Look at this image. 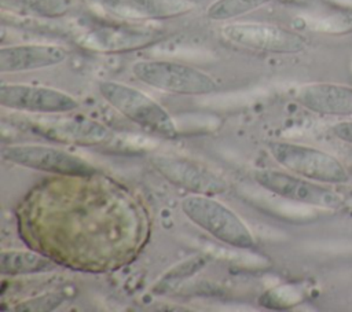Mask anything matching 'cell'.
<instances>
[{
  "mask_svg": "<svg viewBox=\"0 0 352 312\" xmlns=\"http://www.w3.org/2000/svg\"><path fill=\"white\" fill-rule=\"evenodd\" d=\"M294 99L315 114L352 118V85L309 82L296 91Z\"/></svg>",
  "mask_w": 352,
  "mask_h": 312,
  "instance_id": "8fae6325",
  "label": "cell"
},
{
  "mask_svg": "<svg viewBox=\"0 0 352 312\" xmlns=\"http://www.w3.org/2000/svg\"><path fill=\"white\" fill-rule=\"evenodd\" d=\"M6 11L38 18H59L72 8V0H0Z\"/></svg>",
  "mask_w": 352,
  "mask_h": 312,
  "instance_id": "9a60e30c",
  "label": "cell"
},
{
  "mask_svg": "<svg viewBox=\"0 0 352 312\" xmlns=\"http://www.w3.org/2000/svg\"><path fill=\"white\" fill-rule=\"evenodd\" d=\"M94 41L98 47H107L110 49L124 48V47H138L144 45L153 40V32L143 29H106L94 34Z\"/></svg>",
  "mask_w": 352,
  "mask_h": 312,
  "instance_id": "2e32d148",
  "label": "cell"
},
{
  "mask_svg": "<svg viewBox=\"0 0 352 312\" xmlns=\"http://www.w3.org/2000/svg\"><path fill=\"white\" fill-rule=\"evenodd\" d=\"M132 74L143 84L155 89L180 95H205L217 91L219 85L206 71L191 65L143 59L132 65Z\"/></svg>",
  "mask_w": 352,
  "mask_h": 312,
  "instance_id": "3957f363",
  "label": "cell"
},
{
  "mask_svg": "<svg viewBox=\"0 0 352 312\" xmlns=\"http://www.w3.org/2000/svg\"><path fill=\"white\" fill-rule=\"evenodd\" d=\"M1 157L12 164L63 176L87 177L96 173L88 161L67 151L41 144H12L1 150Z\"/></svg>",
  "mask_w": 352,
  "mask_h": 312,
  "instance_id": "52a82bcc",
  "label": "cell"
},
{
  "mask_svg": "<svg viewBox=\"0 0 352 312\" xmlns=\"http://www.w3.org/2000/svg\"><path fill=\"white\" fill-rule=\"evenodd\" d=\"M316 30L327 34L352 33V10L336 8V11L316 22Z\"/></svg>",
  "mask_w": 352,
  "mask_h": 312,
  "instance_id": "ac0fdd59",
  "label": "cell"
},
{
  "mask_svg": "<svg viewBox=\"0 0 352 312\" xmlns=\"http://www.w3.org/2000/svg\"><path fill=\"white\" fill-rule=\"evenodd\" d=\"M268 151L282 168L312 181L340 186L351 180L346 165L324 150L292 142H271Z\"/></svg>",
  "mask_w": 352,
  "mask_h": 312,
  "instance_id": "6da1fadb",
  "label": "cell"
},
{
  "mask_svg": "<svg viewBox=\"0 0 352 312\" xmlns=\"http://www.w3.org/2000/svg\"><path fill=\"white\" fill-rule=\"evenodd\" d=\"M345 161H346L348 166L352 169V150H349V151L346 153V155H345Z\"/></svg>",
  "mask_w": 352,
  "mask_h": 312,
  "instance_id": "603a6c76",
  "label": "cell"
},
{
  "mask_svg": "<svg viewBox=\"0 0 352 312\" xmlns=\"http://www.w3.org/2000/svg\"><path fill=\"white\" fill-rule=\"evenodd\" d=\"M345 212H348L349 214H352V192L345 194L344 197V202H342V208Z\"/></svg>",
  "mask_w": 352,
  "mask_h": 312,
  "instance_id": "7402d4cb",
  "label": "cell"
},
{
  "mask_svg": "<svg viewBox=\"0 0 352 312\" xmlns=\"http://www.w3.org/2000/svg\"><path fill=\"white\" fill-rule=\"evenodd\" d=\"M253 177L267 191L292 202L322 209L342 208L345 194L338 192L333 186L312 181L289 170L257 169Z\"/></svg>",
  "mask_w": 352,
  "mask_h": 312,
  "instance_id": "5b68a950",
  "label": "cell"
},
{
  "mask_svg": "<svg viewBox=\"0 0 352 312\" xmlns=\"http://www.w3.org/2000/svg\"><path fill=\"white\" fill-rule=\"evenodd\" d=\"M183 213L216 239L238 247L253 249L254 238L239 216L209 195L195 194L182 201Z\"/></svg>",
  "mask_w": 352,
  "mask_h": 312,
  "instance_id": "277c9868",
  "label": "cell"
},
{
  "mask_svg": "<svg viewBox=\"0 0 352 312\" xmlns=\"http://www.w3.org/2000/svg\"><path fill=\"white\" fill-rule=\"evenodd\" d=\"M55 264L34 252L3 250L0 253V272L3 275H30L54 269Z\"/></svg>",
  "mask_w": 352,
  "mask_h": 312,
  "instance_id": "5bb4252c",
  "label": "cell"
},
{
  "mask_svg": "<svg viewBox=\"0 0 352 312\" xmlns=\"http://www.w3.org/2000/svg\"><path fill=\"white\" fill-rule=\"evenodd\" d=\"M334 137L352 147V120H342L330 128Z\"/></svg>",
  "mask_w": 352,
  "mask_h": 312,
  "instance_id": "ffe728a7",
  "label": "cell"
},
{
  "mask_svg": "<svg viewBox=\"0 0 352 312\" xmlns=\"http://www.w3.org/2000/svg\"><path fill=\"white\" fill-rule=\"evenodd\" d=\"M98 89L110 106L143 129L164 137H176L177 128L169 113L140 89L113 80L100 81Z\"/></svg>",
  "mask_w": 352,
  "mask_h": 312,
  "instance_id": "7a4b0ae2",
  "label": "cell"
},
{
  "mask_svg": "<svg viewBox=\"0 0 352 312\" xmlns=\"http://www.w3.org/2000/svg\"><path fill=\"white\" fill-rule=\"evenodd\" d=\"M66 301V294L60 291L41 294L29 300H25L14 307L18 312H47L54 311Z\"/></svg>",
  "mask_w": 352,
  "mask_h": 312,
  "instance_id": "d6986e66",
  "label": "cell"
},
{
  "mask_svg": "<svg viewBox=\"0 0 352 312\" xmlns=\"http://www.w3.org/2000/svg\"><path fill=\"white\" fill-rule=\"evenodd\" d=\"M104 12L126 21H161L197 8L194 0H94Z\"/></svg>",
  "mask_w": 352,
  "mask_h": 312,
  "instance_id": "30bf717a",
  "label": "cell"
},
{
  "mask_svg": "<svg viewBox=\"0 0 352 312\" xmlns=\"http://www.w3.org/2000/svg\"><path fill=\"white\" fill-rule=\"evenodd\" d=\"M0 104L11 110L43 114L69 113L78 107L77 99L72 95L56 88L32 84H1Z\"/></svg>",
  "mask_w": 352,
  "mask_h": 312,
  "instance_id": "ba28073f",
  "label": "cell"
},
{
  "mask_svg": "<svg viewBox=\"0 0 352 312\" xmlns=\"http://www.w3.org/2000/svg\"><path fill=\"white\" fill-rule=\"evenodd\" d=\"M153 166L172 184L195 194L214 195L227 190V181L202 166L198 162L172 157V155H153Z\"/></svg>",
  "mask_w": 352,
  "mask_h": 312,
  "instance_id": "9c48e42d",
  "label": "cell"
},
{
  "mask_svg": "<svg viewBox=\"0 0 352 312\" xmlns=\"http://www.w3.org/2000/svg\"><path fill=\"white\" fill-rule=\"evenodd\" d=\"M221 36L238 47L270 54H298L308 45L301 33L267 22L226 23Z\"/></svg>",
  "mask_w": 352,
  "mask_h": 312,
  "instance_id": "8992f818",
  "label": "cell"
},
{
  "mask_svg": "<svg viewBox=\"0 0 352 312\" xmlns=\"http://www.w3.org/2000/svg\"><path fill=\"white\" fill-rule=\"evenodd\" d=\"M36 132L40 135L65 143L95 144L110 137V131L95 121L59 120L48 121L36 125Z\"/></svg>",
  "mask_w": 352,
  "mask_h": 312,
  "instance_id": "4fadbf2b",
  "label": "cell"
},
{
  "mask_svg": "<svg viewBox=\"0 0 352 312\" xmlns=\"http://www.w3.org/2000/svg\"><path fill=\"white\" fill-rule=\"evenodd\" d=\"M69 51L55 44H18L0 48V73H19L56 66Z\"/></svg>",
  "mask_w": 352,
  "mask_h": 312,
  "instance_id": "7c38bea8",
  "label": "cell"
},
{
  "mask_svg": "<svg viewBox=\"0 0 352 312\" xmlns=\"http://www.w3.org/2000/svg\"><path fill=\"white\" fill-rule=\"evenodd\" d=\"M274 0H214L206 8V16L212 21H228L249 14Z\"/></svg>",
  "mask_w": 352,
  "mask_h": 312,
  "instance_id": "e0dca14e",
  "label": "cell"
},
{
  "mask_svg": "<svg viewBox=\"0 0 352 312\" xmlns=\"http://www.w3.org/2000/svg\"><path fill=\"white\" fill-rule=\"evenodd\" d=\"M334 8H351L352 10V0H326Z\"/></svg>",
  "mask_w": 352,
  "mask_h": 312,
  "instance_id": "44dd1931",
  "label": "cell"
}]
</instances>
